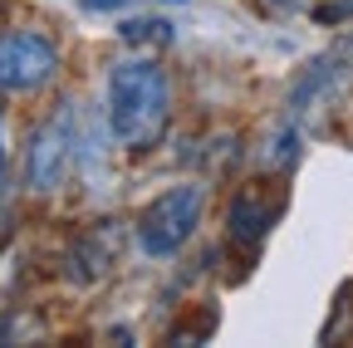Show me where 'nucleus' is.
<instances>
[{
    "label": "nucleus",
    "mask_w": 353,
    "mask_h": 348,
    "mask_svg": "<svg viewBox=\"0 0 353 348\" xmlns=\"http://www.w3.org/2000/svg\"><path fill=\"white\" fill-rule=\"evenodd\" d=\"M172 118V83L157 59H123L108 74V127L118 147L148 152L162 143Z\"/></svg>",
    "instance_id": "1"
},
{
    "label": "nucleus",
    "mask_w": 353,
    "mask_h": 348,
    "mask_svg": "<svg viewBox=\"0 0 353 348\" xmlns=\"http://www.w3.org/2000/svg\"><path fill=\"white\" fill-rule=\"evenodd\" d=\"M201 211H206V187L201 182H182V187L162 192L138 216V245H143V255H152V260L176 255L192 240V231L201 226Z\"/></svg>",
    "instance_id": "2"
},
{
    "label": "nucleus",
    "mask_w": 353,
    "mask_h": 348,
    "mask_svg": "<svg viewBox=\"0 0 353 348\" xmlns=\"http://www.w3.org/2000/svg\"><path fill=\"white\" fill-rule=\"evenodd\" d=\"M74 157H79V118H74V103H59V113L44 118L25 147V187L30 192H59Z\"/></svg>",
    "instance_id": "3"
},
{
    "label": "nucleus",
    "mask_w": 353,
    "mask_h": 348,
    "mask_svg": "<svg viewBox=\"0 0 353 348\" xmlns=\"http://www.w3.org/2000/svg\"><path fill=\"white\" fill-rule=\"evenodd\" d=\"M59 74V45L39 30H6L0 34V89L34 94Z\"/></svg>",
    "instance_id": "4"
},
{
    "label": "nucleus",
    "mask_w": 353,
    "mask_h": 348,
    "mask_svg": "<svg viewBox=\"0 0 353 348\" xmlns=\"http://www.w3.org/2000/svg\"><path fill=\"white\" fill-rule=\"evenodd\" d=\"M113 265V236L103 240V236H88V240H79L74 250H69V280H79V285H88V280H99L103 270Z\"/></svg>",
    "instance_id": "5"
},
{
    "label": "nucleus",
    "mask_w": 353,
    "mask_h": 348,
    "mask_svg": "<svg viewBox=\"0 0 353 348\" xmlns=\"http://www.w3.org/2000/svg\"><path fill=\"white\" fill-rule=\"evenodd\" d=\"M270 221H275V211L265 206L260 196H250V192H245V196H236V201H231V236H236V240L255 245L265 231H270Z\"/></svg>",
    "instance_id": "6"
},
{
    "label": "nucleus",
    "mask_w": 353,
    "mask_h": 348,
    "mask_svg": "<svg viewBox=\"0 0 353 348\" xmlns=\"http://www.w3.org/2000/svg\"><path fill=\"white\" fill-rule=\"evenodd\" d=\"M118 34L132 39V45H167V39H172V25H167V20H128Z\"/></svg>",
    "instance_id": "7"
},
{
    "label": "nucleus",
    "mask_w": 353,
    "mask_h": 348,
    "mask_svg": "<svg viewBox=\"0 0 353 348\" xmlns=\"http://www.w3.org/2000/svg\"><path fill=\"white\" fill-rule=\"evenodd\" d=\"M299 157V138H294V127H285L280 138H270V152H265V167H294Z\"/></svg>",
    "instance_id": "8"
},
{
    "label": "nucleus",
    "mask_w": 353,
    "mask_h": 348,
    "mask_svg": "<svg viewBox=\"0 0 353 348\" xmlns=\"http://www.w3.org/2000/svg\"><path fill=\"white\" fill-rule=\"evenodd\" d=\"M118 6H138V0H83V10H118Z\"/></svg>",
    "instance_id": "9"
},
{
    "label": "nucleus",
    "mask_w": 353,
    "mask_h": 348,
    "mask_svg": "<svg viewBox=\"0 0 353 348\" xmlns=\"http://www.w3.org/2000/svg\"><path fill=\"white\" fill-rule=\"evenodd\" d=\"M0 167H6V133H0Z\"/></svg>",
    "instance_id": "10"
},
{
    "label": "nucleus",
    "mask_w": 353,
    "mask_h": 348,
    "mask_svg": "<svg viewBox=\"0 0 353 348\" xmlns=\"http://www.w3.org/2000/svg\"><path fill=\"white\" fill-rule=\"evenodd\" d=\"M270 6H294V0H270Z\"/></svg>",
    "instance_id": "11"
}]
</instances>
